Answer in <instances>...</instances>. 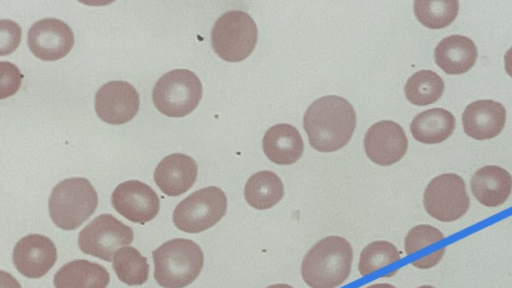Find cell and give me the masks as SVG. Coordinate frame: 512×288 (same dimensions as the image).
Here are the masks:
<instances>
[{
	"label": "cell",
	"instance_id": "1",
	"mask_svg": "<svg viewBox=\"0 0 512 288\" xmlns=\"http://www.w3.org/2000/svg\"><path fill=\"white\" fill-rule=\"evenodd\" d=\"M303 127L312 148L319 152H334L351 139L356 127V113L345 98L323 96L307 108Z\"/></svg>",
	"mask_w": 512,
	"mask_h": 288
},
{
	"label": "cell",
	"instance_id": "2",
	"mask_svg": "<svg viewBox=\"0 0 512 288\" xmlns=\"http://www.w3.org/2000/svg\"><path fill=\"white\" fill-rule=\"evenodd\" d=\"M351 244L343 237L328 236L314 244L303 258L301 276L311 288H337L350 276Z\"/></svg>",
	"mask_w": 512,
	"mask_h": 288
},
{
	"label": "cell",
	"instance_id": "3",
	"mask_svg": "<svg viewBox=\"0 0 512 288\" xmlns=\"http://www.w3.org/2000/svg\"><path fill=\"white\" fill-rule=\"evenodd\" d=\"M154 278L163 288H184L200 274L204 255L200 246L190 239L168 240L152 251Z\"/></svg>",
	"mask_w": 512,
	"mask_h": 288
},
{
	"label": "cell",
	"instance_id": "4",
	"mask_svg": "<svg viewBox=\"0 0 512 288\" xmlns=\"http://www.w3.org/2000/svg\"><path fill=\"white\" fill-rule=\"evenodd\" d=\"M98 195L86 178L74 177L60 181L48 201L53 223L63 230H74L96 210Z\"/></svg>",
	"mask_w": 512,
	"mask_h": 288
},
{
	"label": "cell",
	"instance_id": "5",
	"mask_svg": "<svg viewBox=\"0 0 512 288\" xmlns=\"http://www.w3.org/2000/svg\"><path fill=\"white\" fill-rule=\"evenodd\" d=\"M258 37L252 17L241 10L222 14L211 31V44L215 53L228 62L246 59L254 50Z\"/></svg>",
	"mask_w": 512,
	"mask_h": 288
},
{
	"label": "cell",
	"instance_id": "6",
	"mask_svg": "<svg viewBox=\"0 0 512 288\" xmlns=\"http://www.w3.org/2000/svg\"><path fill=\"white\" fill-rule=\"evenodd\" d=\"M202 97V84L198 76L187 69L165 73L152 91L155 107L169 117H183L191 113Z\"/></svg>",
	"mask_w": 512,
	"mask_h": 288
},
{
	"label": "cell",
	"instance_id": "7",
	"mask_svg": "<svg viewBox=\"0 0 512 288\" xmlns=\"http://www.w3.org/2000/svg\"><path fill=\"white\" fill-rule=\"evenodd\" d=\"M227 210L225 193L216 186L197 190L179 202L173 211V223L186 233L203 232L218 223Z\"/></svg>",
	"mask_w": 512,
	"mask_h": 288
},
{
	"label": "cell",
	"instance_id": "8",
	"mask_svg": "<svg viewBox=\"0 0 512 288\" xmlns=\"http://www.w3.org/2000/svg\"><path fill=\"white\" fill-rule=\"evenodd\" d=\"M423 204L426 212L438 221L458 220L470 207L464 180L455 173H445L433 178L424 191Z\"/></svg>",
	"mask_w": 512,
	"mask_h": 288
},
{
	"label": "cell",
	"instance_id": "9",
	"mask_svg": "<svg viewBox=\"0 0 512 288\" xmlns=\"http://www.w3.org/2000/svg\"><path fill=\"white\" fill-rule=\"evenodd\" d=\"M134 238L131 227L111 214H101L87 224L79 233L80 250L104 261H111L115 250L129 245Z\"/></svg>",
	"mask_w": 512,
	"mask_h": 288
},
{
	"label": "cell",
	"instance_id": "10",
	"mask_svg": "<svg viewBox=\"0 0 512 288\" xmlns=\"http://www.w3.org/2000/svg\"><path fill=\"white\" fill-rule=\"evenodd\" d=\"M112 206L124 218L144 224L154 219L160 209L155 191L139 180L119 184L111 196Z\"/></svg>",
	"mask_w": 512,
	"mask_h": 288
},
{
	"label": "cell",
	"instance_id": "11",
	"mask_svg": "<svg viewBox=\"0 0 512 288\" xmlns=\"http://www.w3.org/2000/svg\"><path fill=\"white\" fill-rule=\"evenodd\" d=\"M27 42L35 57L44 61H55L70 52L74 45V34L65 22L56 18H45L30 27Z\"/></svg>",
	"mask_w": 512,
	"mask_h": 288
},
{
	"label": "cell",
	"instance_id": "12",
	"mask_svg": "<svg viewBox=\"0 0 512 288\" xmlns=\"http://www.w3.org/2000/svg\"><path fill=\"white\" fill-rule=\"evenodd\" d=\"M139 94L125 81H110L95 95V111L106 123L120 125L134 118L139 109Z\"/></svg>",
	"mask_w": 512,
	"mask_h": 288
},
{
	"label": "cell",
	"instance_id": "13",
	"mask_svg": "<svg viewBox=\"0 0 512 288\" xmlns=\"http://www.w3.org/2000/svg\"><path fill=\"white\" fill-rule=\"evenodd\" d=\"M407 148L408 140L403 128L390 120L374 123L364 136L367 157L381 166L398 162L405 155Z\"/></svg>",
	"mask_w": 512,
	"mask_h": 288
},
{
	"label": "cell",
	"instance_id": "14",
	"mask_svg": "<svg viewBox=\"0 0 512 288\" xmlns=\"http://www.w3.org/2000/svg\"><path fill=\"white\" fill-rule=\"evenodd\" d=\"M12 260L18 272L27 278L37 279L53 267L57 260V249L50 238L29 234L14 246Z\"/></svg>",
	"mask_w": 512,
	"mask_h": 288
},
{
	"label": "cell",
	"instance_id": "15",
	"mask_svg": "<svg viewBox=\"0 0 512 288\" xmlns=\"http://www.w3.org/2000/svg\"><path fill=\"white\" fill-rule=\"evenodd\" d=\"M506 122V109L494 100H477L467 105L462 114L464 132L475 140L498 136Z\"/></svg>",
	"mask_w": 512,
	"mask_h": 288
},
{
	"label": "cell",
	"instance_id": "16",
	"mask_svg": "<svg viewBox=\"0 0 512 288\" xmlns=\"http://www.w3.org/2000/svg\"><path fill=\"white\" fill-rule=\"evenodd\" d=\"M198 167L195 160L182 153H173L163 158L154 171V181L168 196H179L195 183Z\"/></svg>",
	"mask_w": 512,
	"mask_h": 288
},
{
	"label": "cell",
	"instance_id": "17",
	"mask_svg": "<svg viewBox=\"0 0 512 288\" xmlns=\"http://www.w3.org/2000/svg\"><path fill=\"white\" fill-rule=\"evenodd\" d=\"M470 189L480 204L497 207L504 204L512 192V176L499 166H484L473 174Z\"/></svg>",
	"mask_w": 512,
	"mask_h": 288
},
{
	"label": "cell",
	"instance_id": "18",
	"mask_svg": "<svg viewBox=\"0 0 512 288\" xmlns=\"http://www.w3.org/2000/svg\"><path fill=\"white\" fill-rule=\"evenodd\" d=\"M477 56L475 43L462 35L443 38L434 50L435 63L449 75L468 72L474 66Z\"/></svg>",
	"mask_w": 512,
	"mask_h": 288
},
{
	"label": "cell",
	"instance_id": "19",
	"mask_svg": "<svg viewBox=\"0 0 512 288\" xmlns=\"http://www.w3.org/2000/svg\"><path fill=\"white\" fill-rule=\"evenodd\" d=\"M262 147L271 162L291 165L302 156L304 144L299 131L294 126L280 123L266 131Z\"/></svg>",
	"mask_w": 512,
	"mask_h": 288
},
{
	"label": "cell",
	"instance_id": "20",
	"mask_svg": "<svg viewBox=\"0 0 512 288\" xmlns=\"http://www.w3.org/2000/svg\"><path fill=\"white\" fill-rule=\"evenodd\" d=\"M109 282L106 268L84 259L66 263L53 279L55 288H106Z\"/></svg>",
	"mask_w": 512,
	"mask_h": 288
},
{
	"label": "cell",
	"instance_id": "21",
	"mask_svg": "<svg viewBox=\"0 0 512 288\" xmlns=\"http://www.w3.org/2000/svg\"><path fill=\"white\" fill-rule=\"evenodd\" d=\"M455 129L453 114L444 108H432L417 114L410 131L415 140L424 144H437L450 137Z\"/></svg>",
	"mask_w": 512,
	"mask_h": 288
},
{
	"label": "cell",
	"instance_id": "22",
	"mask_svg": "<svg viewBox=\"0 0 512 288\" xmlns=\"http://www.w3.org/2000/svg\"><path fill=\"white\" fill-rule=\"evenodd\" d=\"M284 195L280 177L272 171H259L249 177L244 188L247 203L255 209L265 210L275 206Z\"/></svg>",
	"mask_w": 512,
	"mask_h": 288
},
{
	"label": "cell",
	"instance_id": "23",
	"mask_svg": "<svg viewBox=\"0 0 512 288\" xmlns=\"http://www.w3.org/2000/svg\"><path fill=\"white\" fill-rule=\"evenodd\" d=\"M445 239L444 234L431 225L421 224L413 227L404 240V250L407 256L426 250L428 254V267L437 265L445 253L446 247L432 248Z\"/></svg>",
	"mask_w": 512,
	"mask_h": 288
},
{
	"label": "cell",
	"instance_id": "24",
	"mask_svg": "<svg viewBox=\"0 0 512 288\" xmlns=\"http://www.w3.org/2000/svg\"><path fill=\"white\" fill-rule=\"evenodd\" d=\"M444 81L431 70H420L410 76L404 92L409 102L417 106L435 103L444 92Z\"/></svg>",
	"mask_w": 512,
	"mask_h": 288
},
{
	"label": "cell",
	"instance_id": "25",
	"mask_svg": "<svg viewBox=\"0 0 512 288\" xmlns=\"http://www.w3.org/2000/svg\"><path fill=\"white\" fill-rule=\"evenodd\" d=\"M113 269L118 279L129 286L142 285L148 280L147 258L131 246H124L115 252Z\"/></svg>",
	"mask_w": 512,
	"mask_h": 288
},
{
	"label": "cell",
	"instance_id": "26",
	"mask_svg": "<svg viewBox=\"0 0 512 288\" xmlns=\"http://www.w3.org/2000/svg\"><path fill=\"white\" fill-rule=\"evenodd\" d=\"M417 20L429 29L449 26L457 17L459 2L456 0H416L413 3Z\"/></svg>",
	"mask_w": 512,
	"mask_h": 288
},
{
	"label": "cell",
	"instance_id": "27",
	"mask_svg": "<svg viewBox=\"0 0 512 288\" xmlns=\"http://www.w3.org/2000/svg\"><path fill=\"white\" fill-rule=\"evenodd\" d=\"M400 259L401 252L395 245L383 240L373 241L361 251L358 270L361 276H367Z\"/></svg>",
	"mask_w": 512,
	"mask_h": 288
},
{
	"label": "cell",
	"instance_id": "28",
	"mask_svg": "<svg viewBox=\"0 0 512 288\" xmlns=\"http://www.w3.org/2000/svg\"><path fill=\"white\" fill-rule=\"evenodd\" d=\"M1 288H21L18 281L9 273L5 271L0 272Z\"/></svg>",
	"mask_w": 512,
	"mask_h": 288
},
{
	"label": "cell",
	"instance_id": "29",
	"mask_svg": "<svg viewBox=\"0 0 512 288\" xmlns=\"http://www.w3.org/2000/svg\"><path fill=\"white\" fill-rule=\"evenodd\" d=\"M504 66L506 73L512 78V47L504 55Z\"/></svg>",
	"mask_w": 512,
	"mask_h": 288
},
{
	"label": "cell",
	"instance_id": "30",
	"mask_svg": "<svg viewBox=\"0 0 512 288\" xmlns=\"http://www.w3.org/2000/svg\"><path fill=\"white\" fill-rule=\"evenodd\" d=\"M366 288H396V287L389 283H378V284H372Z\"/></svg>",
	"mask_w": 512,
	"mask_h": 288
},
{
	"label": "cell",
	"instance_id": "31",
	"mask_svg": "<svg viewBox=\"0 0 512 288\" xmlns=\"http://www.w3.org/2000/svg\"><path fill=\"white\" fill-rule=\"evenodd\" d=\"M266 288H293V287L288 284L279 283V284L270 285Z\"/></svg>",
	"mask_w": 512,
	"mask_h": 288
},
{
	"label": "cell",
	"instance_id": "32",
	"mask_svg": "<svg viewBox=\"0 0 512 288\" xmlns=\"http://www.w3.org/2000/svg\"><path fill=\"white\" fill-rule=\"evenodd\" d=\"M418 288H435V287L430 286V285H422V286H420V287H418Z\"/></svg>",
	"mask_w": 512,
	"mask_h": 288
}]
</instances>
